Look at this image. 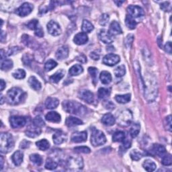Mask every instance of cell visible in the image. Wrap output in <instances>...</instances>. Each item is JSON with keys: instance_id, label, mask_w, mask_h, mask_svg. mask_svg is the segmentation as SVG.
<instances>
[{"instance_id": "6da1fadb", "label": "cell", "mask_w": 172, "mask_h": 172, "mask_svg": "<svg viewBox=\"0 0 172 172\" xmlns=\"http://www.w3.org/2000/svg\"><path fill=\"white\" fill-rule=\"evenodd\" d=\"M26 94L19 87H13L7 91L6 101L12 105L18 104L23 102L26 98Z\"/></svg>"}, {"instance_id": "7a4b0ae2", "label": "cell", "mask_w": 172, "mask_h": 172, "mask_svg": "<svg viewBox=\"0 0 172 172\" xmlns=\"http://www.w3.org/2000/svg\"><path fill=\"white\" fill-rule=\"evenodd\" d=\"M63 108L65 112L76 114V115H83L87 112V109L84 106L77 102L70 100H65L63 102Z\"/></svg>"}, {"instance_id": "3957f363", "label": "cell", "mask_w": 172, "mask_h": 172, "mask_svg": "<svg viewBox=\"0 0 172 172\" xmlns=\"http://www.w3.org/2000/svg\"><path fill=\"white\" fill-rule=\"evenodd\" d=\"M14 147V141L12 136L7 133H3L0 136V151L3 153H7Z\"/></svg>"}, {"instance_id": "277c9868", "label": "cell", "mask_w": 172, "mask_h": 172, "mask_svg": "<svg viewBox=\"0 0 172 172\" xmlns=\"http://www.w3.org/2000/svg\"><path fill=\"white\" fill-rule=\"evenodd\" d=\"M106 142V136L102 131L94 130L91 136V143L94 147L101 146Z\"/></svg>"}, {"instance_id": "5b68a950", "label": "cell", "mask_w": 172, "mask_h": 172, "mask_svg": "<svg viewBox=\"0 0 172 172\" xmlns=\"http://www.w3.org/2000/svg\"><path fill=\"white\" fill-rule=\"evenodd\" d=\"M128 15H129L133 19L140 20L145 16V12L143 9L138 6H129L127 7Z\"/></svg>"}, {"instance_id": "8992f818", "label": "cell", "mask_w": 172, "mask_h": 172, "mask_svg": "<svg viewBox=\"0 0 172 172\" xmlns=\"http://www.w3.org/2000/svg\"><path fill=\"white\" fill-rule=\"evenodd\" d=\"M69 170L79 171L83 168V161L81 157H70L67 161Z\"/></svg>"}, {"instance_id": "52a82bcc", "label": "cell", "mask_w": 172, "mask_h": 172, "mask_svg": "<svg viewBox=\"0 0 172 172\" xmlns=\"http://www.w3.org/2000/svg\"><path fill=\"white\" fill-rule=\"evenodd\" d=\"M133 120V114L129 110H125L118 116V122L122 126H127Z\"/></svg>"}, {"instance_id": "ba28073f", "label": "cell", "mask_w": 172, "mask_h": 172, "mask_svg": "<svg viewBox=\"0 0 172 172\" xmlns=\"http://www.w3.org/2000/svg\"><path fill=\"white\" fill-rule=\"evenodd\" d=\"M33 6L30 3H24L16 10V14L21 17H25L29 15L33 10Z\"/></svg>"}, {"instance_id": "9c48e42d", "label": "cell", "mask_w": 172, "mask_h": 172, "mask_svg": "<svg viewBox=\"0 0 172 172\" xmlns=\"http://www.w3.org/2000/svg\"><path fill=\"white\" fill-rule=\"evenodd\" d=\"M10 122L12 128L17 129V128H22L26 125V119L23 116H13L10 117Z\"/></svg>"}, {"instance_id": "30bf717a", "label": "cell", "mask_w": 172, "mask_h": 172, "mask_svg": "<svg viewBox=\"0 0 172 172\" xmlns=\"http://www.w3.org/2000/svg\"><path fill=\"white\" fill-rule=\"evenodd\" d=\"M48 32L51 34L52 36H59L61 33V28L60 26L55 22V21H50L47 24Z\"/></svg>"}, {"instance_id": "8fae6325", "label": "cell", "mask_w": 172, "mask_h": 172, "mask_svg": "<svg viewBox=\"0 0 172 172\" xmlns=\"http://www.w3.org/2000/svg\"><path fill=\"white\" fill-rule=\"evenodd\" d=\"M98 37L102 42L105 44H110L114 41V36L110 33L108 30L105 29L101 30L99 34Z\"/></svg>"}, {"instance_id": "7c38bea8", "label": "cell", "mask_w": 172, "mask_h": 172, "mask_svg": "<svg viewBox=\"0 0 172 172\" xmlns=\"http://www.w3.org/2000/svg\"><path fill=\"white\" fill-rule=\"evenodd\" d=\"M120 62V57L115 54L106 55L103 59V63L108 66H114Z\"/></svg>"}, {"instance_id": "4fadbf2b", "label": "cell", "mask_w": 172, "mask_h": 172, "mask_svg": "<svg viewBox=\"0 0 172 172\" xmlns=\"http://www.w3.org/2000/svg\"><path fill=\"white\" fill-rule=\"evenodd\" d=\"M87 135L86 131L76 132V133H73V135H71V139L73 143H79L85 142L87 140Z\"/></svg>"}, {"instance_id": "5bb4252c", "label": "cell", "mask_w": 172, "mask_h": 172, "mask_svg": "<svg viewBox=\"0 0 172 172\" xmlns=\"http://www.w3.org/2000/svg\"><path fill=\"white\" fill-rule=\"evenodd\" d=\"M79 98L85 101L88 104H91L94 102V96L93 93L89 90H81L79 92Z\"/></svg>"}, {"instance_id": "9a60e30c", "label": "cell", "mask_w": 172, "mask_h": 172, "mask_svg": "<svg viewBox=\"0 0 172 172\" xmlns=\"http://www.w3.org/2000/svg\"><path fill=\"white\" fill-rule=\"evenodd\" d=\"M74 42L77 45H83L88 41V37L86 33L80 32L76 34L73 39Z\"/></svg>"}, {"instance_id": "2e32d148", "label": "cell", "mask_w": 172, "mask_h": 172, "mask_svg": "<svg viewBox=\"0 0 172 172\" xmlns=\"http://www.w3.org/2000/svg\"><path fill=\"white\" fill-rule=\"evenodd\" d=\"M69 55V48L67 46L60 47L56 52V57L59 60H63L67 58Z\"/></svg>"}, {"instance_id": "e0dca14e", "label": "cell", "mask_w": 172, "mask_h": 172, "mask_svg": "<svg viewBox=\"0 0 172 172\" xmlns=\"http://www.w3.org/2000/svg\"><path fill=\"white\" fill-rule=\"evenodd\" d=\"M110 33L113 36H115V35L120 34L122 32V28L120 27V24H119L117 22L113 21L110 24V30H108Z\"/></svg>"}, {"instance_id": "ac0fdd59", "label": "cell", "mask_w": 172, "mask_h": 172, "mask_svg": "<svg viewBox=\"0 0 172 172\" xmlns=\"http://www.w3.org/2000/svg\"><path fill=\"white\" fill-rule=\"evenodd\" d=\"M25 133H26V135L28 136V137L35 138L37 137V136H39L40 134L41 133V128L35 126L33 125V127L29 128V129H27V130L25 132Z\"/></svg>"}, {"instance_id": "d6986e66", "label": "cell", "mask_w": 172, "mask_h": 172, "mask_svg": "<svg viewBox=\"0 0 172 172\" xmlns=\"http://www.w3.org/2000/svg\"><path fill=\"white\" fill-rule=\"evenodd\" d=\"M153 151L156 155L163 157L166 154V149L164 146L160 144H154L153 146Z\"/></svg>"}, {"instance_id": "ffe728a7", "label": "cell", "mask_w": 172, "mask_h": 172, "mask_svg": "<svg viewBox=\"0 0 172 172\" xmlns=\"http://www.w3.org/2000/svg\"><path fill=\"white\" fill-rule=\"evenodd\" d=\"M102 122L104 125L106 126H112L115 124L116 119L112 114L108 113L103 116L102 118Z\"/></svg>"}, {"instance_id": "44dd1931", "label": "cell", "mask_w": 172, "mask_h": 172, "mask_svg": "<svg viewBox=\"0 0 172 172\" xmlns=\"http://www.w3.org/2000/svg\"><path fill=\"white\" fill-rule=\"evenodd\" d=\"M53 139V142L56 145H61L63 143L66 139V135L62 131L59 130L52 136Z\"/></svg>"}, {"instance_id": "7402d4cb", "label": "cell", "mask_w": 172, "mask_h": 172, "mask_svg": "<svg viewBox=\"0 0 172 172\" xmlns=\"http://www.w3.org/2000/svg\"><path fill=\"white\" fill-rule=\"evenodd\" d=\"M23 153L20 151H16L12 156V160L14 165L19 166L23 161Z\"/></svg>"}, {"instance_id": "603a6c76", "label": "cell", "mask_w": 172, "mask_h": 172, "mask_svg": "<svg viewBox=\"0 0 172 172\" xmlns=\"http://www.w3.org/2000/svg\"><path fill=\"white\" fill-rule=\"evenodd\" d=\"M59 104V100L56 98H51L49 97L46 100L45 106L48 109H54L56 108Z\"/></svg>"}, {"instance_id": "cb8c5ba5", "label": "cell", "mask_w": 172, "mask_h": 172, "mask_svg": "<svg viewBox=\"0 0 172 172\" xmlns=\"http://www.w3.org/2000/svg\"><path fill=\"white\" fill-rule=\"evenodd\" d=\"M81 125H83L82 120L76 117L70 116L68 117L67 118V120H66V125L68 127H74Z\"/></svg>"}, {"instance_id": "d4e9b609", "label": "cell", "mask_w": 172, "mask_h": 172, "mask_svg": "<svg viewBox=\"0 0 172 172\" xmlns=\"http://www.w3.org/2000/svg\"><path fill=\"white\" fill-rule=\"evenodd\" d=\"M46 120L52 122H59L61 121V115L56 112H48L46 116H45Z\"/></svg>"}, {"instance_id": "484cf974", "label": "cell", "mask_w": 172, "mask_h": 172, "mask_svg": "<svg viewBox=\"0 0 172 172\" xmlns=\"http://www.w3.org/2000/svg\"><path fill=\"white\" fill-rule=\"evenodd\" d=\"M28 84L30 86V87L32 88L33 90L38 91L41 89V83L38 79L35 77L34 76L30 77L28 79Z\"/></svg>"}, {"instance_id": "4316f807", "label": "cell", "mask_w": 172, "mask_h": 172, "mask_svg": "<svg viewBox=\"0 0 172 172\" xmlns=\"http://www.w3.org/2000/svg\"><path fill=\"white\" fill-rule=\"evenodd\" d=\"M100 79L104 84H108L112 81V76L109 72L103 71L100 75Z\"/></svg>"}, {"instance_id": "83f0119b", "label": "cell", "mask_w": 172, "mask_h": 172, "mask_svg": "<svg viewBox=\"0 0 172 172\" xmlns=\"http://www.w3.org/2000/svg\"><path fill=\"white\" fill-rule=\"evenodd\" d=\"M83 71V68L80 65H75L72 66L69 69V74L72 76H78Z\"/></svg>"}, {"instance_id": "f1b7e54d", "label": "cell", "mask_w": 172, "mask_h": 172, "mask_svg": "<svg viewBox=\"0 0 172 172\" xmlns=\"http://www.w3.org/2000/svg\"><path fill=\"white\" fill-rule=\"evenodd\" d=\"M65 72L63 69H60L58 71H57L54 75L50 77V79L52 82L53 83H58L61 79L64 77Z\"/></svg>"}, {"instance_id": "f546056e", "label": "cell", "mask_w": 172, "mask_h": 172, "mask_svg": "<svg viewBox=\"0 0 172 172\" xmlns=\"http://www.w3.org/2000/svg\"><path fill=\"white\" fill-rule=\"evenodd\" d=\"M94 25L92 24L90 21L84 20L83 21V24L81 26L82 31L84 33H90L94 30Z\"/></svg>"}, {"instance_id": "4dcf8cb0", "label": "cell", "mask_w": 172, "mask_h": 172, "mask_svg": "<svg viewBox=\"0 0 172 172\" xmlns=\"http://www.w3.org/2000/svg\"><path fill=\"white\" fill-rule=\"evenodd\" d=\"M143 167L144 169L147 171H153L156 169V164L151 160H146L143 164Z\"/></svg>"}, {"instance_id": "1f68e13d", "label": "cell", "mask_w": 172, "mask_h": 172, "mask_svg": "<svg viewBox=\"0 0 172 172\" xmlns=\"http://www.w3.org/2000/svg\"><path fill=\"white\" fill-rule=\"evenodd\" d=\"M125 23H126V25L128 28L130 30H133L135 28V27L136 26V24H137V22H136L135 19H133L131 16L127 14L126 17V19H125Z\"/></svg>"}, {"instance_id": "d6a6232c", "label": "cell", "mask_w": 172, "mask_h": 172, "mask_svg": "<svg viewBox=\"0 0 172 172\" xmlns=\"http://www.w3.org/2000/svg\"><path fill=\"white\" fill-rule=\"evenodd\" d=\"M115 100L120 104H126L130 100V94H127L124 95H117L115 97Z\"/></svg>"}, {"instance_id": "836d02e7", "label": "cell", "mask_w": 172, "mask_h": 172, "mask_svg": "<svg viewBox=\"0 0 172 172\" xmlns=\"http://www.w3.org/2000/svg\"><path fill=\"white\" fill-rule=\"evenodd\" d=\"M110 95V90L108 88L101 87L98 90V98L100 100H105L108 98Z\"/></svg>"}, {"instance_id": "e575fe53", "label": "cell", "mask_w": 172, "mask_h": 172, "mask_svg": "<svg viewBox=\"0 0 172 172\" xmlns=\"http://www.w3.org/2000/svg\"><path fill=\"white\" fill-rule=\"evenodd\" d=\"M126 138L125 133L123 131H117L113 135L112 140L114 142H122Z\"/></svg>"}, {"instance_id": "d590c367", "label": "cell", "mask_w": 172, "mask_h": 172, "mask_svg": "<svg viewBox=\"0 0 172 172\" xmlns=\"http://www.w3.org/2000/svg\"><path fill=\"white\" fill-rule=\"evenodd\" d=\"M37 147L42 151H46L50 147V144L46 139H42L36 143Z\"/></svg>"}, {"instance_id": "8d00e7d4", "label": "cell", "mask_w": 172, "mask_h": 172, "mask_svg": "<svg viewBox=\"0 0 172 172\" xmlns=\"http://www.w3.org/2000/svg\"><path fill=\"white\" fill-rule=\"evenodd\" d=\"M140 126L138 123H135L130 127V135L133 138H135L138 136L139 132H140Z\"/></svg>"}, {"instance_id": "74e56055", "label": "cell", "mask_w": 172, "mask_h": 172, "mask_svg": "<svg viewBox=\"0 0 172 172\" xmlns=\"http://www.w3.org/2000/svg\"><path fill=\"white\" fill-rule=\"evenodd\" d=\"M57 167H58V164L52 160V159L51 158L47 159L45 164L46 169L49 170H55Z\"/></svg>"}, {"instance_id": "f35d334b", "label": "cell", "mask_w": 172, "mask_h": 172, "mask_svg": "<svg viewBox=\"0 0 172 172\" xmlns=\"http://www.w3.org/2000/svg\"><path fill=\"white\" fill-rule=\"evenodd\" d=\"M30 160L37 165H41L42 164L43 161L42 157L38 154H32L30 156Z\"/></svg>"}, {"instance_id": "ab89813d", "label": "cell", "mask_w": 172, "mask_h": 172, "mask_svg": "<svg viewBox=\"0 0 172 172\" xmlns=\"http://www.w3.org/2000/svg\"><path fill=\"white\" fill-rule=\"evenodd\" d=\"M13 67V62L10 59H6L2 61L1 69L3 71H9Z\"/></svg>"}, {"instance_id": "60d3db41", "label": "cell", "mask_w": 172, "mask_h": 172, "mask_svg": "<svg viewBox=\"0 0 172 172\" xmlns=\"http://www.w3.org/2000/svg\"><path fill=\"white\" fill-rule=\"evenodd\" d=\"M126 73V68L124 65L118 66L114 70V74H115L116 77H121L124 76Z\"/></svg>"}, {"instance_id": "b9f144b4", "label": "cell", "mask_w": 172, "mask_h": 172, "mask_svg": "<svg viewBox=\"0 0 172 172\" xmlns=\"http://www.w3.org/2000/svg\"><path fill=\"white\" fill-rule=\"evenodd\" d=\"M27 27L30 30H34V31H36V30H37L38 28H41V26L39 25L38 20H32L31 21H30L28 23Z\"/></svg>"}, {"instance_id": "7bdbcfd3", "label": "cell", "mask_w": 172, "mask_h": 172, "mask_svg": "<svg viewBox=\"0 0 172 172\" xmlns=\"http://www.w3.org/2000/svg\"><path fill=\"white\" fill-rule=\"evenodd\" d=\"M57 66V63L55 61L50 59L48 61H47V63L45 65V69L47 71H49L52 70V69L55 68Z\"/></svg>"}, {"instance_id": "ee69618b", "label": "cell", "mask_w": 172, "mask_h": 172, "mask_svg": "<svg viewBox=\"0 0 172 172\" xmlns=\"http://www.w3.org/2000/svg\"><path fill=\"white\" fill-rule=\"evenodd\" d=\"M12 76L16 79H24L26 77V72L24 69H19L16 70L15 72L13 73Z\"/></svg>"}, {"instance_id": "f6af8a7d", "label": "cell", "mask_w": 172, "mask_h": 172, "mask_svg": "<svg viewBox=\"0 0 172 172\" xmlns=\"http://www.w3.org/2000/svg\"><path fill=\"white\" fill-rule=\"evenodd\" d=\"M130 155L132 160L134 161H139L143 157L142 153L139 151L138 150H133V151L130 152Z\"/></svg>"}, {"instance_id": "bcb514c9", "label": "cell", "mask_w": 172, "mask_h": 172, "mask_svg": "<svg viewBox=\"0 0 172 172\" xmlns=\"http://www.w3.org/2000/svg\"><path fill=\"white\" fill-rule=\"evenodd\" d=\"M33 125L35 126H37V127L41 128V127L45 126V122H44L43 119L42 118L41 116H38L35 117L34 118V120H33Z\"/></svg>"}, {"instance_id": "7dc6e473", "label": "cell", "mask_w": 172, "mask_h": 172, "mask_svg": "<svg viewBox=\"0 0 172 172\" xmlns=\"http://www.w3.org/2000/svg\"><path fill=\"white\" fill-rule=\"evenodd\" d=\"M22 41L24 42V44L25 45L28 46V47H34V46L32 45V42L34 41L32 38H30L28 35H24L22 37Z\"/></svg>"}, {"instance_id": "c3c4849f", "label": "cell", "mask_w": 172, "mask_h": 172, "mask_svg": "<svg viewBox=\"0 0 172 172\" xmlns=\"http://www.w3.org/2000/svg\"><path fill=\"white\" fill-rule=\"evenodd\" d=\"M162 164L165 166L171 165L172 164V158L170 154H165V155L163 157L162 160Z\"/></svg>"}, {"instance_id": "681fc988", "label": "cell", "mask_w": 172, "mask_h": 172, "mask_svg": "<svg viewBox=\"0 0 172 172\" xmlns=\"http://www.w3.org/2000/svg\"><path fill=\"white\" fill-rule=\"evenodd\" d=\"M88 71H89L90 74L91 75V78L93 79V81L94 84L97 83V75H98V69L95 67H90L88 69Z\"/></svg>"}, {"instance_id": "f907efd6", "label": "cell", "mask_w": 172, "mask_h": 172, "mask_svg": "<svg viewBox=\"0 0 172 172\" xmlns=\"http://www.w3.org/2000/svg\"><path fill=\"white\" fill-rule=\"evenodd\" d=\"M74 151L77 153H90L91 150L89 147L81 146V147H77L74 148Z\"/></svg>"}, {"instance_id": "816d5d0a", "label": "cell", "mask_w": 172, "mask_h": 172, "mask_svg": "<svg viewBox=\"0 0 172 172\" xmlns=\"http://www.w3.org/2000/svg\"><path fill=\"white\" fill-rule=\"evenodd\" d=\"M110 20V17L108 14H104L102 16H101L100 18V24L102 26H106L109 22Z\"/></svg>"}, {"instance_id": "f5cc1de1", "label": "cell", "mask_w": 172, "mask_h": 172, "mask_svg": "<svg viewBox=\"0 0 172 172\" xmlns=\"http://www.w3.org/2000/svg\"><path fill=\"white\" fill-rule=\"evenodd\" d=\"M133 38H134V37L133 34H129L126 37V38L125 39V42L126 48H130L132 44H133V39H134Z\"/></svg>"}, {"instance_id": "db71d44e", "label": "cell", "mask_w": 172, "mask_h": 172, "mask_svg": "<svg viewBox=\"0 0 172 172\" xmlns=\"http://www.w3.org/2000/svg\"><path fill=\"white\" fill-rule=\"evenodd\" d=\"M166 129L170 132H171V116L170 115L165 118Z\"/></svg>"}, {"instance_id": "11a10c76", "label": "cell", "mask_w": 172, "mask_h": 172, "mask_svg": "<svg viewBox=\"0 0 172 172\" xmlns=\"http://www.w3.org/2000/svg\"><path fill=\"white\" fill-rule=\"evenodd\" d=\"M161 8L164 12H170L171 10V6L170 2H164L161 4Z\"/></svg>"}, {"instance_id": "9f6ffc18", "label": "cell", "mask_w": 172, "mask_h": 172, "mask_svg": "<svg viewBox=\"0 0 172 172\" xmlns=\"http://www.w3.org/2000/svg\"><path fill=\"white\" fill-rule=\"evenodd\" d=\"M22 61L26 65H30V63H31V61H32V59L31 58H30V56L28 55V54H26L23 56V58H22Z\"/></svg>"}, {"instance_id": "6f0895ef", "label": "cell", "mask_w": 172, "mask_h": 172, "mask_svg": "<svg viewBox=\"0 0 172 172\" xmlns=\"http://www.w3.org/2000/svg\"><path fill=\"white\" fill-rule=\"evenodd\" d=\"M122 147H124L125 149H129L131 147V141L129 139H125L122 141Z\"/></svg>"}, {"instance_id": "680465c9", "label": "cell", "mask_w": 172, "mask_h": 172, "mask_svg": "<svg viewBox=\"0 0 172 172\" xmlns=\"http://www.w3.org/2000/svg\"><path fill=\"white\" fill-rule=\"evenodd\" d=\"M77 60L78 61H79V62L82 63H85L87 62V58H86V57L84 55H79L77 57Z\"/></svg>"}, {"instance_id": "91938a15", "label": "cell", "mask_w": 172, "mask_h": 172, "mask_svg": "<svg viewBox=\"0 0 172 172\" xmlns=\"http://www.w3.org/2000/svg\"><path fill=\"white\" fill-rule=\"evenodd\" d=\"M165 51L169 54H171V42H167L165 46Z\"/></svg>"}, {"instance_id": "94428289", "label": "cell", "mask_w": 172, "mask_h": 172, "mask_svg": "<svg viewBox=\"0 0 172 172\" xmlns=\"http://www.w3.org/2000/svg\"><path fill=\"white\" fill-rule=\"evenodd\" d=\"M34 34H35V35H36V36H37L38 37H42L44 36V32H43V30H42L41 27L40 28H38L37 30H36V31H35V32H34Z\"/></svg>"}, {"instance_id": "6125c7cd", "label": "cell", "mask_w": 172, "mask_h": 172, "mask_svg": "<svg viewBox=\"0 0 172 172\" xmlns=\"http://www.w3.org/2000/svg\"><path fill=\"white\" fill-rule=\"evenodd\" d=\"M90 57L92 59H94L95 61H98L100 59V55L98 53H96V52H91V54H90Z\"/></svg>"}, {"instance_id": "be15d7a7", "label": "cell", "mask_w": 172, "mask_h": 172, "mask_svg": "<svg viewBox=\"0 0 172 172\" xmlns=\"http://www.w3.org/2000/svg\"><path fill=\"white\" fill-rule=\"evenodd\" d=\"M114 106H114V104H112L111 102H108V105L106 106V109H108V110H112L114 108Z\"/></svg>"}, {"instance_id": "e7e4bbea", "label": "cell", "mask_w": 172, "mask_h": 172, "mask_svg": "<svg viewBox=\"0 0 172 172\" xmlns=\"http://www.w3.org/2000/svg\"><path fill=\"white\" fill-rule=\"evenodd\" d=\"M1 85H0V90H1V91H3L4 88L6 87V83L4 82V81L3 80V79H1Z\"/></svg>"}, {"instance_id": "03108f58", "label": "cell", "mask_w": 172, "mask_h": 172, "mask_svg": "<svg viewBox=\"0 0 172 172\" xmlns=\"http://www.w3.org/2000/svg\"><path fill=\"white\" fill-rule=\"evenodd\" d=\"M1 160H0V163H1V165H0V170H2L3 169V158L2 156H1Z\"/></svg>"}, {"instance_id": "003e7915", "label": "cell", "mask_w": 172, "mask_h": 172, "mask_svg": "<svg viewBox=\"0 0 172 172\" xmlns=\"http://www.w3.org/2000/svg\"><path fill=\"white\" fill-rule=\"evenodd\" d=\"M115 3L117 4L118 6H120L121 4L124 3V2H123V1H122V2H115Z\"/></svg>"}]
</instances>
